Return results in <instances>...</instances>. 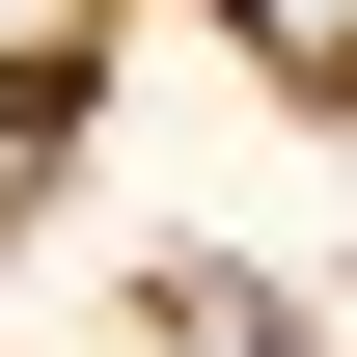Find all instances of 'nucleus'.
<instances>
[{"instance_id": "3", "label": "nucleus", "mask_w": 357, "mask_h": 357, "mask_svg": "<svg viewBox=\"0 0 357 357\" xmlns=\"http://www.w3.org/2000/svg\"><path fill=\"white\" fill-rule=\"evenodd\" d=\"M28 192H55V83H0V220H28Z\"/></svg>"}, {"instance_id": "1", "label": "nucleus", "mask_w": 357, "mask_h": 357, "mask_svg": "<svg viewBox=\"0 0 357 357\" xmlns=\"http://www.w3.org/2000/svg\"><path fill=\"white\" fill-rule=\"evenodd\" d=\"M248 55L275 83H357V0H248Z\"/></svg>"}, {"instance_id": "2", "label": "nucleus", "mask_w": 357, "mask_h": 357, "mask_svg": "<svg viewBox=\"0 0 357 357\" xmlns=\"http://www.w3.org/2000/svg\"><path fill=\"white\" fill-rule=\"evenodd\" d=\"M110 28V0H0V83H55V55H83Z\"/></svg>"}]
</instances>
